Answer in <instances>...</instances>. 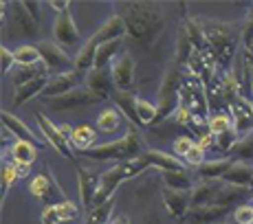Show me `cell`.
<instances>
[{"label": "cell", "mask_w": 253, "mask_h": 224, "mask_svg": "<svg viewBox=\"0 0 253 224\" xmlns=\"http://www.w3.org/2000/svg\"><path fill=\"white\" fill-rule=\"evenodd\" d=\"M117 13L124 18L128 37H132L145 51L154 46L165 27L161 4L154 2H121L117 7Z\"/></svg>", "instance_id": "6da1fadb"}, {"label": "cell", "mask_w": 253, "mask_h": 224, "mask_svg": "<svg viewBox=\"0 0 253 224\" xmlns=\"http://www.w3.org/2000/svg\"><path fill=\"white\" fill-rule=\"evenodd\" d=\"M201 27L203 33H205L207 46L211 51L216 64L220 66L222 73L231 71L233 62H236L238 53L242 48V31L240 27L229 22H220V20H205L201 18Z\"/></svg>", "instance_id": "7a4b0ae2"}, {"label": "cell", "mask_w": 253, "mask_h": 224, "mask_svg": "<svg viewBox=\"0 0 253 224\" xmlns=\"http://www.w3.org/2000/svg\"><path fill=\"white\" fill-rule=\"evenodd\" d=\"M145 152V141L134 128L126 132L124 139L110 141V143H99L92 149H86L84 156L90 160H115V163H126V160H134Z\"/></svg>", "instance_id": "3957f363"}, {"label": "cell", "mask_w": 253, "mask_h": 224, "mask_svg": "<svg viewBox=\"0 0 253 224\" xmlns=\"http://www.w3.org/2000/svg\"><path fill=\"white\" fill-rule=\"evenodd\" d=\"M185 68L181 64L172 60V64L168 66L163 75V81L159 86V95H157V108H159V116H157V123L174 116V112L178 110L181 106V86L185 79Z\"/></svg>", "instance_id": "277c9868"}, {"label": "cell", "mask_w": 253, "mask_h": 224, "mask_svg": "<svg viewBox=\"0 0 253 224\" xmlns=\"http://www.w3.org/2000/svg\"><path fill=\"white\" fill-rule=\"evenodd\" d=\"M181 106L192 112L194 119L209 121V116H211L207 86L203 84L198 77L189 75V73H185V79H183V86H181Z\"/></svg>", "instance_id": "5b68a950"}, {"label": "cell", "mask_w": 253, "mask_h": 224, "mask_svg": "<svg viewBox=\"0 0 253 224\" xmlns=\"http://www.w3.org/2000/svg\"><path fill=\"white\" fill-rule=\"evenodd\" d=\"M4 33L11 37H22V40H36L38 37V18L31 16L24 2H13L11 4V18L4 24Z\"/></svg>", "instance_id": "8992f818"}, {"label": "cell", "mask_w": 253, "mask_h": 224, "mask_svg": "<svg viewBox=\"0 0 253 224\" xmlns=\"http://www.w3.org/2000/svg\"><path fill=\"white\" fill-rule=\"evenodd\" d=\"M29 191H31V196L36 198V200L44 202V207H48V204H57V202L69 200V198L64 196V191H62L60 183L53 178L51 172H40V174H36V176H33V180L29 183Z\"/></svg>", "instance_id": "52a82bcc"}, {"label": "cell", "mask_w": 253, "mask_h": 224, "mask_svg": "<svg viewBox=\"0 0 253 224\" xmlns=\"http://www.w3.org/2000/svg\"><path fill=\"white\" fill-rule=\"evenodd\" d=\"M86 77H88V73L80 71V68H71V71H66V73H60V75H51V81H48V86L44 88V92H42L40 101L55 99V97H62V95H66V92L82 88V86H86Z\"/></svg>", "instance_id": "ba28073f"}, {"label": "cell", "mask_w": 253, "mask_h": 224, "mask_svg": "<svg viewBox=\"0 0 253 224\" xmlns=\"http://www.w3.org/2000/svg\"><path fill=\"white\" fill-rule=\"evenodd\" d=\"M36 121H38V128H40V132H42V136H44L46 143L51 145V148L55 149L57 154H62L64 158H69V160H73V163H75V160H77L75 149H73L71 141L60 132V125H55V123H53V121L44 114V112H40V110L36 112Z\"/></svg>", "instance_id": "9c48e42d"}, {"label": "cell", "mask_w": 253, "mask_h": 224, "mask_svg": "<svg viewBox=\"0 0 253 224\" xmlns=\"http://www.w3.org/2000/svg\"><path fill=\"white\" fill-rule=\"evenodd\" d=\"M99 97H95L92 92L82 86V88L66 92L62 97H55V99H42V104L51 110H77V108H88L92 104H99Z\"/></svg>", "instance_id": "30bf717a"}, {"label": "cell", "mask_w": 253, "mask_h": 224, "mask_svg": "<svg viewBox=\"0 0 253 224\" xmlns=\"http://www.w3.org/2000/svg\"><path fill=\"white\" fill-rule=\"evenodd\" d=\"M38 48H40L42 55V64L46 66L48 73L53 75H60V73H66L71 68H75V62L66 55V51L55 42H38Z\"/></svg>", "instance_id": "8fae6325"}, {"label": "cell", "mask_w": 253, "mask_h": 224, "mask_svg": "<svg viewBox=\"0 0 253 224\" xmlns=\"http://www.w3.org/2000/svg\"><path fill=\"white\" fill-rule=\"evenodd\" d=\"M53 37H55V44H60L64 51L71 48V46H77L82 42L80 29H77L75 20H73L71 11L60 13V16L55 18V24H53Z\"/></svg>", "instance_id": "7c38bea8"}, {"label": "cell", "mask_w": 253, "mask_h": 224, "mask_svg": "<svg viewBox=\"0 0 253 224\" xmlns=\"http://www.w3.org/2000/svg\"><path fill=\"white\" fill-rule=\"evenodd\" d=\"M229 114L233 121V130L240 134V139L253 134V101L251 99L238 97L229 106Z\"/></svg>", "instance_id": "4fadbf2b"}, {"label": "cell", "mask_w": 253, "mask_h": 224, "mask_svg": "<svg viewBox=\"0 0 253 224\" xmlns=\"http://www.w3.org/2000/svg\"><path fill=\"white\" fill-rule=\"evenodd\" d=\"M86 88H88L95 97H99L101 101H108L117 95V86H115V79H113V73L110 68H92L86 77Z\"/></svg>", "instance_id": "5bb4252c"}, {"label": "cell", "mask_w": 253, "mask_h": 224, "mask_svg": "<svg viewBox=\"0 0 253 224\" xmlns=\"http://www.w3.org/2000/svg\"><path fill=\"white\" fill-rule=\"evenodd\" d=\"M110 73H113L117 90H132L134 88V73H137V66H134V60L130 53H126V51L121 53L113 62V66H110Z\"/></svg>", "instance_id": "9a60e30c"}, {"label": "cell", "mask_w": 253, "mask_h": 224, "mask_svg": "<svg viewBox=\"0 0 253 224\" xmlns=\"http://www.w3.org/2000/svg\"><path fill=\"white\" fill-rule=\"evenodd\" d=\"M82 216L80 207H77L73 200H64L57 204H48V207L42 209L40 220L42 224H62V222H73Z\"/></svg>", "instance_id": "2e32d148"}, {"label": "cell", "mask_w": 253, "mask_h": 224, "mask_svg": "<svg viewBox=\"0 0 253 224\" xmlns=\"http://www.w3.org/2000/svg\"><path fill=\"white\" fill-rule=\"evenodd\" d=\"M128 36V31H126V24H124V18L119 16V13H115L113 18H108L104 24H101L99 29H97L95 33L90 36V40L95 42L97 46H104L108 44V42H117V40H124V37Z\"/></svg>", "instance_id": "e0dca14e"}, {"label": "cell", "mask_w": 253, "mask_h": 224, "mask_svg": "<svg viewBox=\"0 0 253 224\" xmlns=\"http://www.w3.org/2000/svg\"><path fill=\"white\" fill-rule=\"evenodd\" d=\"M99 176L101 174H95L86 167H77V183H80V200L82 207L88 211L92 209V202H95V193L97 187H99Z\"/></svg>", "instance_id": "ac0fdd59"}, {"label": "cell", "mask_w": 253, "mask_h": 224, "mask_svg": "<svg viewBox=\"0 0 253 224\" xmlns=\"http://www.w3.org/2000/svg\"><path fill=\"white\" fill-rule=\"evenodd\" d=\"M163 204H165V211L169 213V218H174V220H178V222L187 220V213H189V209H192V204H189V193L172 191V189H165L163 191Z\"/></svg>", "instance_id": "d6986e66"}, {"label": "cell", "mask_w": 253, "mask_h": 224, "mask_svg": "<svg viewBox=\"0 0 253 224\" xmlns=\"http://www.w3.org/2000/svg\"><path fill=\"white\" fill-rule=\"evenodd\" d=\"M2 128L9 130L18 141H29V143H33L36 148H42V145H44L36 134H33V130L29 128L22 119H18L16 114H11V112H7V110L2 112Z\"/></svg>", "instance_id": "ffe728a7"}, {"label": "cell", "mask_w": 253, "mask_h": 224, "mask_svg": "<svg viewBox=\"0 0 253 224\" xmlns=\"http://www.w3.org/2000/svg\"><path fill=\"white\" fill-rule=\"evenodd\" d=\"M222 183L233 185V187L249 189L251 183H253V165L236 160V163H233L231 167L225 172V176H222Z\"/></svg>", "instance_id": "44dd1931"}, {"label": "cell", "mask_w": 253, "mask_h": 224, "mask_svg": "<svg viewBox=\"0 0 253 224\" xmlns=\"http://www.w3.org/2000/svg\"><path fill=\"white\" fill-rule=\"evenodd\" d=\"M48 81H51V75H40L33 81H29L27 86L18 88L16 95H13V108H20V106H24L27 101H31L33 97H42V92H44V88L48 86Z\"/></svg>", "instance_id": "7402d4cb"}, {"label": "cell", "mask_w": 253, "mask_h": 224, "mask_svg": "<svg viewBox=\"0 0 253 224\" xmlns=\"http://www.w3.org/2000/svg\"><path fill=\"white\" fill-rule=\"evenodd\" d=\"M143 156L150 160V165L161 172H181V169H187L181 158H176L174 154L161 152V149H145Z\"/></svg>", "instance_id": "603a6c76"}, {"label": "cell", "mask_w": 253, "mask_h": 224, "mask_svg": "<svg viewBox=\"0 0 253 224\" xmlns=\"http://www.w3.org/2000/svg\"><path fill=\"white\" fill-rule=\"evenodd\" d=\"M227 213H229V209L225 207H198V209H189L187 220L189 224H222V218Z\"/></svg>", "instance_id": "cb8c5ba5"}, {"label": "cell", "mask_w": 253, "mask_h": 224, "mask_svg": "<svg viewBox=\"0 0 253 224\" xmlns=\"http://www.w3.org/2000/svg\"><path fill=\"white\" fill-rule=\"evenodd\" d=\"M71 145L73 149H77V152L84 154L86 149H92L97 143V130L92 128L88 123H82V125H75L73 128V136H71Z\"/></svg>", "instance_id": "d4e9b609"}, {"label": "cell", "mask_w": 253, "mask_h": 224, "mask_svg": "<svg viewBox=\"0 0 253 224\" xmlns=\"http://www.w3.org/2000/svg\"><path fill=\"white\" fill-rule=\"evenodd\" d=\"M137 99L139 97L134 95L132 90H117V95L113 97L115 106L119 108L121 116L130 121V123H139V116H137Z\"/></svg>", "instance_id": "484cf974"}, {"label": "cell", "mask_w": 253, "mask_h": 224, "mask_svg": "<svg viewBox=\"0 0 253 224\" xmlns=\"http://www.w3.org/2000/svg\"><path fill=\"white\" fill-rule=\"evenodd\" d=\"M236 163L231 156H225V158H216V160H207L205 165H201V167L196 169L198 178L203 180H222L225 176V172L231 167V165Z\"/></svg>", "instance_id": "4316f807"}, {"label": "cell", "mask_w": 253, "mask_h": 224, "mask_svg": "<svg viewBox=\"0 0 253 224\" xmlns=\"http://www.w3.org/2000/svg\"><path fill=\"white\" fill-rule=\"evenodd\" d=\"M40 75H51V73L46 71L44 64H36V66H16L11 71V81H13V88H22V86H27L29 81H33L36 77Z\"/></svg>", "instance_id": "83f0119b"}, {"label": "cell", "mask_w": 253, "mask_h": 224, "mask_svg": "<svg viewBox=\"0 0 253 224\" xmlns=\"http://www.w3.org/2000/svg\"><path fill=\"white\" fill-rule=\"evenodd\" d=\"M163 183L172 191L189 193L194 189V176L187 169H181V172H163Z\"/></svg>", "instance_id": "f1b7e54d"}, {"label": "cell", "mask_w": 253, "mask_h": 224, "mask_svg": "<svg viewBox=\"0 0 253 224\" xmlns=\"http://www.w3.org/2000/svg\"><path fill=\"white\" fill-rule=\"evenodd\" d=\"M121 53H124V40L108 42V44L99 46V51H97V60H95V68H99V71L110 68L113 62L121 55Z\"/></svg>", "instance_id": "f546056e"}, {"label": "cell", "mask_w": 253, "mask_h": 224, "mask_svg": "<svg viewBox=\"0 0 253 224\" xmlns=\"http://www.w3.org/2000/svg\"><path fill=\"white\" fill-rule=\"evenodd\" d=\"M121 128V112L115 108H106L97 116V132L101 134H115Z\"/></svg>", "instance_id": "4dcf8cb0"}, {"label": "cell", "mask_w": 253, "mask_h": 224, "mask_svg": "<svg viewBox=\"0 0 253 224\" xmlns=\"http://www.w3.org/2000/svg\"><path fill=\"white\" fill-rule=\"evenodd\" d=\"M36 156H38V149L29 141H16V143H11V163L33 165L36 163Z\"/></svg>", "instance_id": "1f68e13d"}, {"label": "cell", "mask_w": 253, "mask_h": 224, "mask_svg": "<svg viewBox=\"0 0 253 224\" xmlns=\"http://www.w3.org/2000/svg\"><path fill=\"white\" fill-rule=\"evenodd\" d=\"M13 55H16V64L18 66H36V64H42L40 48H38V44H31V42H27V44H20L16 51H13Z\"/></svg>", "instance_id": "d6a6232c"}, {"label": "cell", "mask_w": 253, "mask_h": 224, "mask_svg": "<svg viewBox=\"0 0 253 224\" xmlns=\"http://www.w3.org/2000/svg\"><path fill=\"white\" fill-rule=\"evenodd\" d=\"M113 211H115V198L99 207H92L90 211H86L84 224H108L113 220Z\"/></svg>", "instance_id": "836d02e7"}, {"label": "cell", "mask_w": 253, "mask_h": 224, "mask_svg": "<svg viewBox=\"0 0 253 224\" xmlns=\"http://www.w3.org/2000/svg\"><path fill=\"white\" fill-rule=\"evenodd\" d=\"M238 141H240V134H238L233 128H229V130H225V132H220V134H213V145H211V148L216 149V152L229 156V154L233 152V148H236Z\"/></svg>", "instance_id": "e575fe53"}, {"label": "cell", "mask_w": 253, "mask_h": 224, "mask_svg": "<svg viewBox=\"0 0 253 224\" xmlns=\"http://www.w3.org/2000/svg\"><path fill=\"white\" fill-rule=\"evenodd\" d=\"M137 116H139V123L141 125H150V123H157V116H159V108L157 104L148 99H137Z\"/></svg>", "instance_id": "d590c367"}, {"label": "cell", "mask_w": 253, "mask_h": 224, "mask_svg": "<svg viewBox=\"0 0 253 224\" xmlns=\"http://www.w3.org/2000/svg\"><path fill=\"white\" fill-rule=\"evenodd\" d=\"M229 156L233 160H240V163H249V160H253V134L242 136V139L236 143V148H233V152Z\"/></svg>", "instance_id": "8d00e7d4"}, {"label": "cell", "mask_w": 253, "mask_h": 224, "mask_svg": "<svg viewBox=\"0 0 253 224\" xmlns=\"http://www.w3.org/2000/svg\"><path fill=\"white\" fill-rule=\"evenodd\" d=\"M233 128V121H231V114L229 112H213L207 121V130L209 134H220L225 130Z\"/></svg>", "instance_id": "74e56055"}, {"label": "cell", "mask_w": 253, "mask_h": 224, "mask_svg": "<svg viewBox=\"0 0 253 224\" xmlns=\"http://www.w3.org/2000/svg\"><path fill=\"white\" fill-rule=\"evenodd\" d=\"M183 163H185V167H194V169H198L201 165H205V163H207V149H205V148H201V145L196 143L187 154H185Z\"/></svg>", "instance_id": "f35d334b"}, {"label": "cell", "mask_w": 253, "mask_h": 224, "mask_svg": "<svg viewBox=\"0 0 253 224\" xmlns=\"http://www.w3.org/2000/svg\"><path fill=\"white\" fill-rule=\"evenodd\" d=\"M18 180H20V178H18L13 163H4V165H2V202H4L7 193L11 191V187L18 183Z\"/></svg>", "instance_id": "ab89813d"}, {"label": "cell", "mask_w": 253, "mask_h": 224, "mask_svg": "<svg viewBox=\"0 0 253 224\" xmlns=\"http://www.w3.org/2000/svg\"><path fill=\"white\" fill-rule=\"evenodd\" d=\"M194 145H196V139H192V136H176L174 143H172V152H174V156L176 158L183 160L185 154H187Z\"/></svg>", "instance_id": "60d3db41"}, {"label": "cell", "mask_w": 253, "mask_h": 224, "mask_svg": "<svg viewBox=\"0 0 253 224\" xmlns=\"http://www.w3.org/2000/svg\"><path fill=\"white\" fill-rule=\"evenodd\" d=\"M233 222L236 224H253V204L251 202H245L240 207L233 209Z\"/></svg>", "instance_id": "b9f144b4"}, {"label": "cell", "mask_w": 253, "mask_h": 224, "mask_svg": "<svg viewBox=\"0 0 253 224\" xmlns=\"http://www.w3.org/2000/svg\"><path fill=\"white\" fill-rule=\"evenodd\" d=\"M0 60H2V75H7V73H11L13 68H16V55H13V51H9L7 46L0 48Z\"/></svg>", "instance_id": "7bdbcfd3"}, {"label": "cell", "mask_w": 253, "mask_h": 224, "mask_svg": "<svg viewBox=\"0 0 253 224\" xmlns=\"http://www.w3.org/2000/svg\"><path fill=\"white\" fill-rule=\"evenodd\" d=\"M48 7H51L53 11H57V16H60V13L71 11V4L69 2H62V0H53V2H48Z\"/></svg>", "instance_id": "ee69618b"}, {"label": "cell", "mask_w": 253, "mask_h": 224, "mask_svg": "<svg viewBox=\"0 0 253 224\" xmlns=\"http://www.w3.org/2000/svg\"><path fill=\"white\" fill-rule=\"evenodd\" d=\"M13 167H16L18 178H27L29 174H31V167H33V165H27V163H13Z\"/></svg>", "instance_id": "f6af8a7d"}, {"label": "cell", "mask_w": 253, "mask_h": 224, "mask_svg": "<svg viewBox=\"0 0 253 224\" xmlns=\"http://www.w3.org/2000/svg\"><path fill=\"white\" fill-rule=\"evenodd\" d=\"M24 4H27V9L31 11L33 18H40V4L38 2H24Z\"/></svg>", "instance_id": "bcb514c9"}, {"label": "cell", "mask_w": 253, "mask_h": 224, "mask_svg": "<svg viewBox=\"0 0 253 224\" xmlns=\"http://www.w3.org/2000/svg\"><path fill=\"white\" fill-rule=\"evenodd\" d=\"M108 224H130V218L128 216H117V218H113Z\"/></svg>", "instance_id": "7dc6e473"}, {"label": "cell", "mask_w": 253, "mask_h": 224, "mask_svg": "<svg viewBox=\"0 0 253 224\" xmlns=\"http://www.w3.org/2000/svg\"><path fill=\"white\" fill-rule=\"evenodd\" d=\"M143 224H157V222H154V220H150V218H148V220H143Z\"/></svg>", "instance_id": "c3c4849f"}, {"label": "cell", "mask_w": 253, "mask_h": 224, "mask_svg": "<svg viewBox=\"0 0 253 224\" xmlns=\"http://www.w3.org/2000/svg\"><path fill=\"white\" fill-rule=\"evenodd\" d=\"M249 191H251V193H253V183H251V187H249Z\"/></svg>", "instance_id": "681fc988"}, {"label": "cell", "mask_w": 253, "mask_h": 224, "mask_svg": "<svg viewBox=\"0 0 253 224\" xmlns=\"http://www.w3.org/2000/svg\"><path fill=\"white\" fill-rule=\"evenodd\" d=\"M251 204H253V193H251Z\"/></svg>", "instance_id": "f907efd6"}, {"label": "cell", "mask_w": 253, "mask_h": 224, "mask_svg": "<svg viewBox=\"0 0 253 224\" xmlns=\"http://www.w3.org/2000/svg\"><path fill=\"white\" fill-rule=\"evenodd\" d=\"M222 224H227V222H222Z\"/></svg>", "instance_id": "816d5d0a"}]
</instances>
